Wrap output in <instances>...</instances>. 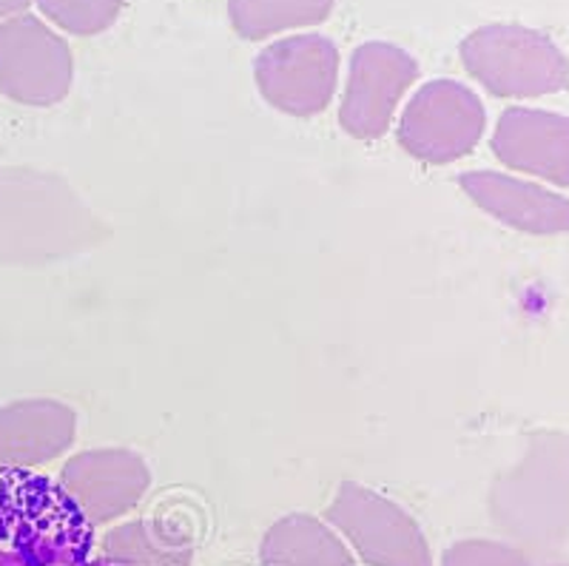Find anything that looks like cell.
<instances>
[{
  "label": "cell",
  "instance_id": "1",
  "mask_svg": "<svg viewBox=\"0 0 569 566\" xmlns=\"http://www.w3.org/2000/svg\"><path fill=\"white\" fill-rule=\"evenodd\" d=\"M0 566H106L94 527L58 481L0 467Z\"/></svg>",
  "mask_w": 569,
  "mask_h": 566
},
{
  "label": "cell",
  "instance_id": "2",
  "mask_svg": "<svg viewBox=\"0 0 569 566\" xmlns=\"http://www.w3.org/2000/svg\"><path fill=\"white\" fill-rule=\"evenodd\" d=\"M106 234L60 177L0 168V262H52L100 242Z\"/></svg>",
  "mask_w": 569,
  "mask_h": 566
},
{
  "label": "cell",
  "instance_id": "3",
  "mask_svg": "<svg viewBox=\"0 0 569 566\" xmlns=\"http://www.w3.org/2000/svg\"><path fill=\"white\" fill-rule=\"evenodd\" d=\"M490 513L507 533L530 544L561 538L569 527V438L536 433L521 464L492 487Z\"/></svg>",
  "mask_w": 569,
  "mask_h": 566
},
{
  "label": "cell",
  "instance_id": "4",
  "mask_svg": "<svg viewBox=\"0 0 569 566\" xmlns=\"http://www.w3.org/2000/svg\"><path fill=\"white\" fill-rule=\"evenodd\" d=\"M461 63L490 95H556L569 86V60L550 34L521 23H490L461 40Z\"/></svg>",
  "mask_w": 569,
  "mask_h": 566
},
{
  "label": "cell",
  "instance_id": "5",
  "mask_svg": "<svg viewBox=\"0 0 569 566\" xmlns=\"http://www.w3.org/2000/svg\"><path fill=\"white\" fill-rule=\"evenodd\" d=\"M485 103L459 80H430L399 120V146L413 160L447 166L470 155L485 135Z\"/></svg>",
  "mask_w": 569,
  "mask_h": 566
},
{
  "label": "cell",
  "instance_id": "6",
  "mask_svg": "<svg viewBox=\"0 0 569 566\" xmlns=\"http://www.w3.org/2000/svg\"><path fill=\"white\" fill-rule=\"evenodd\" d=\"M253 78L273 109L291 117H317L337 91L339 49L325 34H291L257 54Z\"/></svg>",
  "mask_w": 569,
  "mask_h": 566
},
{
  "label": "cell",
  "instance_id": "7",
  "mask_svg": "<svg viewBox=\"0 0 569 566\" xmlns=\"http://www.w3.org/2000/svg\"><path fill=\"white\" fill-rule=\"evenodd\" d=\"M368 566H433L419 524L399 504L356 481H342L325 513Z\"/></svg>",
  "mask_w": 569,
  "mask_h": 566
},
{
  "label": "cell",
  "instance_id": "8",
  "mask_svg": "<svg viewBox=\"0 0 569 566\" xmlns=\"http://www.w3.org/2000/svg\"><path fill=\"white\" fill-rule=\"evenodd\" d=\"M71 49L38 14L0 23V91L23 106H54L71 89Z\"/></svg>",
  "mask_w": 569,
  "mask_h": 566
},
{
  "label": "cell",
  "instance_id": "9",
  "mask_svg": "<svg viewBox=\"0 0 569 566\" xmlns=\"http://www.w3.org/2000/svg\"><path fill=\"white\" fill-rule=\"evenodd\" d=\"M419 78V63L401 46L370 40L350 58L348 86L342 95L339 122L356 140H379L388 135L401 97Z\"/></svg>",
  "mask_w": 569,
  "mask_h": 566
},
{
  "label": "cell",
  "instance_id": "10",
  "mask_svg": "<svg viewBox=\"0 0 569 566\" xmlns=\"http://www.w3.org/2000/svg\"><path fill=\"white\" fill-rule=\"evenodd\" d=\"M58 484L78 504L91 527H100L140 504L151 484V473L137 453L109 447L69 458Z\"/></svg>",
  "mask_w": 569,
  "mask_h": 566
},
{
  "label": "cell",
  "instance_id": "11",
  "mask_svg": "<svg viewBox=\"0 0 569 566\" xmlns=\"http://www.w3.org/2000/svg\"><path fill=\"white\" fill-rule=\"evenodd\" d=\"M492 155L512 171L569 186V117L543 109H507L498 117Z\"/></svg>",
  "mask_w": 569,
  "mask_h": 566
},
{
  "label": "cell",
  "instance_id": "12",
  "mask_svg": "<svg viewBox=\"0 0 569 566\" xmlns=\"http://www.w3.org/2000/svg\"><path fill=\"white\" fill-rule=\"evenodd\" d=\"M459 186L481 211L516 231L532 237L569 234V197L552 188L498 171H467Z\"/></svg>",
  "mask_w": 569,
  "mask_h": 566
},
{
  "label": "cell",
  "instance_id": "13",
  "mask_svg": "<svg viewBox=\"0 0 569 566\" xmlns=\"http://www.w3.org/2000/svg\"><path fill=\"white\" fill-rule=\"evenodd\" d=\"M78 433V416L54 399H20L0 407V467L32 470L66 453Z\"/></svg>",
  "mask_w": 569,
  "mask_h": 566
},
{
  "label": "cell",
  "instance_id": "14",
  "mask_svg": "<svg viewBox=\"0 0 569 566\" xmlns=\"http://www.w3.org/2000/svg\"><path fill=\"white\" fill-rule=\"evenodd\" d=\"M191 558L194 540L169 518L120 524L100 544L106 566H191Z\"/></svg>",
  "mask_w": 569,
  "mask_h": 566
},
{
  "label": "cell",
  "instance_id": "15",
  "mask_svg": "<svg viewBox=\"0 0 569 566\" xmlns=\"http://www.w3.org/2000/svg\"><path fill=\"white\" fill-rule=\"evenodd\" d=\"M262 566H356L353 555L328 524L311 515H284L259 547Z\"/></svg>",
  "mask_w": 569,
  "mask_h": 566
},
{
  "label": "cell",
  "instance_id": "16",
  "mask_svg": "<svg viewBox=\"0 0 569 566\" xmlns=\"http://www.w3.org/2000/svg\"><path fill=\"white\" fill-rule=\"evenodd\" d=\"M337 0H228V20L246 40H266L291 29L317 27Z\"/></svg>",
  "mask_w": 569,
  "mask_h": 566
},
{
  "label": "cell",
  "instance_id": "17",
  "mask_svg": "<svg viewBox=\"0 0 569 566\" xmlns=\"http://www.w3.org/2000/svg\"><path fill=\"white\" fill-rule=\"evenodd\" d=\"M123 3L126 0H38V9L63 32L91 38L114 27Z\"/></svg>",
  "mask_w": 569,
  "mask_h": 566
},
{
  "label": "cell",
  "instance_id": "18",
  "mask_svg": "<svg viewBox=\"0 0 569 566\" xmlns=\"http://www.w3.org/2000/svg\"><path fill=\"white\" fill-rule=\"evenodd\" d=\"M441 566H530V558L501 540L470 538L447 549Z\"/></svg>",
  "mask_w": 569,
  "mask_h": 566
},
{
  "label": "cell",
  "instance_id": "19",
  "mask_svg": "<svg viewBox=\"0 0 569 566\" xmlns=\"http://www.w3.org/2000/svg\"><path fill=\"white\" fill-rule=\"evenodd\" d=\"M29 3H32V0H0V23L14 18V14L27 12Z\"/></svg>",
  "mask_w": 569,
  "mask_h": 566
}]
</instances>
